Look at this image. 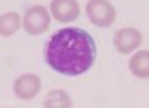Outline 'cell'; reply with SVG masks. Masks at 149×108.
<instances>
[{
	"mask_svg": "<svg viewBox=\"0 0 149 108\" xmlns=\"http://www.w3.org/2000/svg\"><path fill=\"white\" fill-rule=\"evenodd\" d=\"M45 60L53 71L64 76H80L96 60V43L84 28H62L46 43Z\"/></svg>",
	"mask_w": 149,
	"mask_h": 108,
	"instance_id": "1",
	"label": "cell"
},
{
	"mask_svg": "<svg viewBox=\"0 0 149 108\" xmlns=\"http://www.w3.org/2000/svg\"><path fill=\"white\" fill-rule=\"evenodd\" d=\"M87 16L96 27H110L116 21V9L108 0H89L87 2Z\"/></svg>",
	"mask_w": 149,
	"mask_h": 108,
	"instance_id": "2",
	"label": "cell"
},
{
	"mask_svg": "<svg viewBox=\"0 0 149 108\" xmlns=\"http://www.w3.org/2000/svg\"><path fill=\"white\" fill-rule=\"evenodd\" d=\"M50 27V12L43 6H34L25 12L23 18V28L32 34V35H39Z\"/></svg>",
	"mask_w": 149,
	"mask_h": 108,
	"instance_id": "3",
	"label": "cell"
},
{
	"mask_svg": "<svg viewBox=\"0 0 149 108\" xmlns=\"http://www.w3.org/2000/svg\"><path fill=\"white\" fill-rule=\"evenodd\" d=\"M50 12L57 21L61 23H69L77 20L80 14V7L77 0H52L50 4Z\"/></svg>",
	"mask_w": 149,
	"mask_h": 108,
	"instance_id": "4",
	"label": "cell"
},
{
	"mask_svg": "<svg viewBox=\"0 0 149 108\" xmlns=\"http://www.w3.org/2000/svg\"><path fill=\"white\" fill-rule=\"evenodd\" d=\"M13 89H14V94L20 99L30 101L41 91V80L37 75H22L20 78H16Z\"/></svg>",
	"mask_w": 149,
	"mask_h": 108,
	"instance_id": "5",
	"label": "cell"
},
{
	"mask_svg": "<svg viewBox=\"0 0 149 108\" xmlns=\"http://www.w3.org/2000/svg\"><path fill=\"white\" fill-rule=\"evenodd\" d=\"M142 43V34L133 28V27H128V28H121L116 35H114V44L119 50V53H132L133 50H137Z\"/></svg>",
	"mask_w": 149,
	"mask_h": 108,
	"instance_id": "6",
	"label": "cell"
},
{
	"mask_svg": "<svg viewBox=\"0 0 149 108\" xmlns=\"http://www.w3.org/2000/svg\"><path fill=\"white\" fill-rule=\"evenodd\" d=\"M130 69L139 78H149V50H142L130 59Z\"/></svg>",
	"mask_w": 149,
	"mask_h": 108,
	"instance_id": "7",
	"label": "cell"
},
{
	"mask_svg": "<svg viewBox=\"0 0 149 108\" xmlns=\"http://www.w3.org/2000/svg\"><path fill=\"white\" fill-rule=\"evenodd\" d=\"M43 106L45 108H71L73 103H71V98L66 91H50L43 101Z\"/></svg>",
	"mask_w": 149,
	"mask_h": 108,
	"instance_id": "8",
	"label": "cell"
},
{
	"mask_svg": "<svg viewBox=\"0 0 149 108\" xmlns=\"http://www.w3.org/2000/svg\"><path fill=\"white\" fill-rule=\"evenodd\" d=\"M20 27H22V20H20V14L18 12L9 11V12L0 16V35H4V37L13 35Z\"/></svg>",
	"mask_w": 149,
	"mask_h": 108,
	"instance_id": "9",
	"label": "cell"
}]
</instances>
